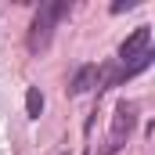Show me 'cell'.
Masks as SVG:
<instances>
[{
  "label": "cell",
  "instance_id": "3",
  "mask_svg": "<svg viewBox=\"0 0 155 155\" xmlns=\"http://www.w3.org/2000/svg\"><path fill=\"white\" fill-rule=\"evenodd\" d=\"M148 51H152V29L141 25V29H134L130 36L119 43V61H123V65H134V61H141Z\"/></svg>",
  "mask_w": 155,
  "mask_h": 155
},
{
  "label": "cell",
  "instance_id": "5",
  "mask_svg": "<svg viewBox=\"0 0 155 155\" xmlns=\"http://www.w3.org/2000/svg\"><path fill=\"white\" fill-rule=\"evenodd\" d=\"M25 112L33 119L43 112V94H40V87H29V90H25Z\"/></svg>",
  "mask_w": 155,
  "mask_h": 155
},
{
  "label": "cell",
  "instance_id": "2",
  "mask_svg": "<svg viewBox=\"0 0 155 155\" xmlns=\"http://www.w3.org/2000/svg\"><path fill=\"white\" fill-rule=\"evenodd\" d=\"M134 126H137V105H134V101H119V105H116V116H112V130H108V141H105L101 155H116L119 148L126 144V137L134 134Z\"/></svg>",
  "mask_w": 155,
  "mask_h": 155
},
{
  "label": "cell",
  "instance_id": "4",
  "mask_svg": "<svg viewBox=\"0 0 155 155\" xmlns=\"http://www.w3.org/2000/svg\"><path fill=\"white\" fill-rule=\"evenodd\" d=\"M97 79H101V69H97V65H83L76 76H72L69 90H72V94H87L90 87H97Z\"/></svg>",
  "mask_w": 155,
  "mask_h": 155
},
{
  "label": "cell",
  "instance_id": "1",
  "mask_svg": "<svg viewBox=\"0 0 155 155\" xmlns=\"http://www.w3.org/2000/svg\"><path fill=\"white\" fill-rule=\"evenodd\" d=\"M69 15V0H47V4H40L36 18H33V25H29V51L36 54V51H43L47 43H51V36H54V25L61 22Z\"/></svg>",
  "mask_w": 155,
  "mask_h": 155
},
{
  "label": "cell",
  "instance_id": "6",
  "mask_svg": "<svg viewBox=\"0 0 155 155\" xmlns=\"http://www.w3.org/2000/svg\"><path fill=\"white\" fill-rule=\"evenodd\" d=\"M134 4H137V0H116V4H112V15H123V11H130Z\"/></svg>",
  "mask_w": 155,
  "mask_h": 155
}]
</instances>
